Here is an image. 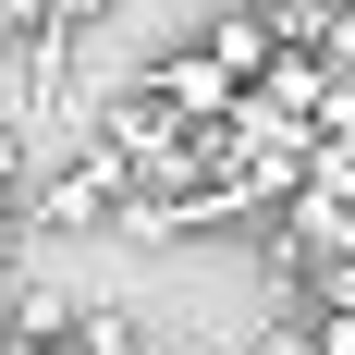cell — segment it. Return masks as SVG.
<instances>
[{
  "label": "cell",
  "mask_w": 355,
  "mask_h": 355,
  "mask_svg": "<svg viewBox=\"0 0 355 355\" xmlns=\"http://www.w3.org/2000/svg\"><path fill=\"white\" fill-rule=\"evenodd\" d=\"M25 355H98V343H86V331H62V343H25Z\"/></svg>",
  "instance_id": "9c48e42d"
},
{
  "label": "cell",
  "mask_w": 355,
  "mask_h": 355,
  "mask_svg": "<svg viewBox=\"0 0 355 355\" xmlns=\"http://www.w3.org/2000/svg\"><path fill=\"white\" fill-rule=\"evenodd\" d=\"M73 319H86V306H73L62 282H25V270H12V343H62Z\"/></svg>",
  "instance_id": "277c9868"
},
{
  "label": "cell",
  "mask_w": 355,
  "mask_h": 355,
  "mask_svg": "<svg viewBox=\"0 0 355 355\" xmlns=\"http://www.w3.org/2000/svg\"><path fill=\"white\" fill-rule=\"evenodd\" d=\"M98 135H110V147H135V159H159V147L196 135V110H184L172 73L147 62V73H123V86H98Z\"/></svg>",
  "instance_id": "7a4b0ae2"
},
{
  "label": "cell",
  "mask_w": 355,
  "mask_h": 355,
  "mask_svg": "<svg viewBox=\"0 0 355 355\" xmlns=\"http://www.w3.org/2000/svg\"><path fill=\"white\" fill-rule=\"evenodd\" d=\"M123 196H135V147H110L98 110H86V135L62 147V172H37L25 220L37 233H98V220H123Z\"/></svg>",
  "instance_id": "6da1fadb"
},
{
  "label": "cell",
  "mask_w": 355,
  "mask_h": 355,
  "mask_svg": "<svg viewBox=\"0 0 355 355\" xmlns=\"http://www.w3.org/2000/svg\"><path fill=\"white\" fill-rule=\"evenodd\" d=\"M0 343H12V282H0Z\"/></svg>",
  "instance_id": "30bf717a"
},
{
  "label": "cell",
  "mask_w": 355,
  "mask_h": 355,
  "mask_svg": "<svg viewBox=\"0 0 355 355\" xmlns=\"http://www.w3.org/2000/svg\"><path fill=\"white\" fill-rule=\"evenodd\" d=\"M37 12H49V37H86V25H110L123 0H37Z\"/></svg>",
  "instance_id": "8992f818"
},
{
  "label": "cell",
  "mask_w": 355,
  "mask_h": 355,
  "mask_svg": "<svg viewBox=\"0 0 355 355\" xmlns=\"http://www.w3.org/2000/svg\"><path fill=\"white\" fill-rule=\"evenodd\" d=\"M196 49H209V62H233L257 86V73L282 62V12H270V0H233V12H209V37H196Z\"/></svg>",
  "instance_id": "3957f363"
},
{
  "label": "cell",
  "mask_w": 355,
  "mask_h": 355,
  "mask_svg": "<svg viewBox=\"0 0 355 355\" xmlns=\"http://www.w3.org/2000/svg\"><path fill=\"white\" fill-rule=\"evenodd\" d=\"M37 25H49V12H37V0H0V49H25Z\"/></svg>",
  "instance_id": "52a82bcc"
},
{
  "label": "cell",
  "mask_w": 355,
  "mask_h": 355,
  "mask_svg": "<svg viewBox=\"0 0 355 355\" xmlns=\"http://www.w3.org/2000/svg\"><path fill=\"white\" fill-rule=\"evenodd\" d=\"M25 196H37V123L0 110V209H25Z\"/></svg>",
  "instance_id": "5b68a950"
},
{
  "label": "cell",
  "mask_w": 355,
  "mask_h": 355,
  "mask_svg": "<svg viewBox=\"0 0 355 355\" xmlns=\"http://www.w3.org/2000/svg\"><path fill=\"white\" fill-rule=\"evenodd\" d=\"M25 270V209H0V282Z\"/></svg>",
  "instance_id": "ba28073f"
}]
</instances>
